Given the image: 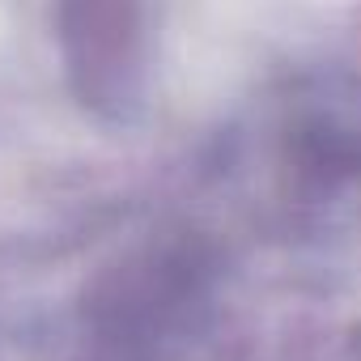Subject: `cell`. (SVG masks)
I'll use <instances>...</instances> for the list:
<instances>
[{
	"label": "cell",
	"mask_w": 361,
	"mask_h": 361,
	"mask_svg": "<svg viewBox=\"0 0 361 361\" xmlns=\"http://www.w3.org/2000/svg\"><path fill=\"white\" fill-rule=\"evenodd\" d=\"M60 22L81 60L115 56L132 35V0H64Z\"/></svg>",
	"instance_id": "6da1fadb"
}]
</instances>
